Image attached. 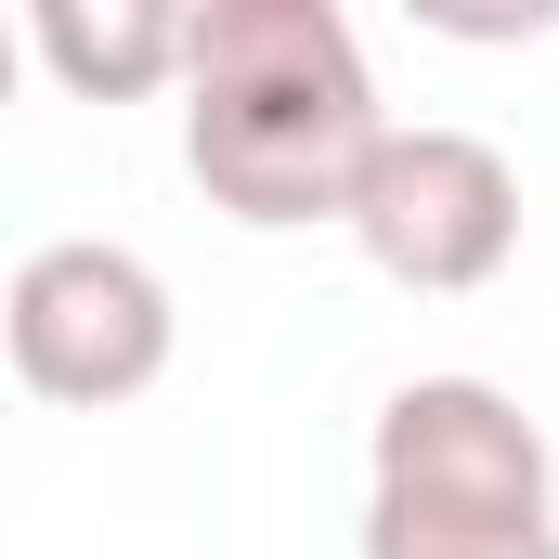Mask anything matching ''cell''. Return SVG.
Returning <instances> with one entry per match:
<instances>
[{
  "instance_id": "cell-1",
  "label": "cell",
  "mask_w": 559,
  "mask_h": 559,
  "mask_svg": "<svg viewBox=\"0 0 559 559\" xmlns=\"http://www.w3.org/2000/svg\"><path fill=\"white\" fill-rule=\"evenodd\" d=\"M391 143L378 66L338 0H209L182 52V169L222 222L299 235L352 222L365 169Z\"/></svg>"
},
{
  "instance_id": "cell-2",
  "label": "cell",
  "mask_w": 559,
  "mask_h": 559,
  "mask_svg": "<svg viewBox=\"0 0 559 559\" xmlns=\"http://www.w3.org/2000/svg\"><path fill=\"white\" fill-rule=\"evenodd\" d=\"M559 547V455L495 378H404L365 442V559Z\"/></svg>"
},
{
  "instance_id": "cell-3",
  "label": "cell",
  "mask_w": 559,
  "mask_h": 559,
  "mask_svg": "<svg viewBox=\"0 0 559 559\" xmlns=\"http://www.w3.org/2000/svg\"><path fill=\"white\" fill-rule=\"evenodd\" d=\"M0 338H13V378L66 417H105V404H143L169 378V274L143 248H105V235H52L13 261V299H0Z\"/></svg>"
},
{
  "instance_id": "cell-4",
  "label": "cell",
  "mask_w": 559,
  "mask_h": 559,
  "mask_svg": "<svg viewBox=\"0 0 559 559\" xmlns=\"http://www.w3.org/2000/svg\"><path fill=\"white\" fill-rule=\"evenodd\" d=\"M352 248L417 299H468L521 261V169L481 131H391L352 195Z\"/></svg>"
},
{
  "instance_id": "cell-5",
  "label": "cell",
  "mask_w": 559,
  "mask_h": 559,
  "mask_svg": "<svg viewBox=\"0 0 559 559\" xmlns=\"http://www.w3.org/2000/svg\"><path fill=\"white\" fill-rule=\"evenodd\" d=\"M26 52H39L79 105H143V92H182L195 13H182V0H39V13H26Z\"/></svg>"
},
{
  "instance_id": "cell-6",
  "label": "cell",
  "mask_w": 559,
  "mask_h": 559,
  "mask_svg": "<svg viewBox=\"0 0 559 559\" xmlns=\"http://www.w3.org/2000/svg\"><path fill=\"white\" fill-rule=\"evenodd\" d=\"M481 559H559V547H481Z\"/></svg>"
}]
</instances>
